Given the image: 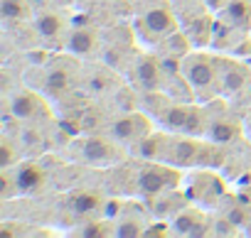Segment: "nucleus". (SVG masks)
I'll list each match as a JSON object with an SVG mask.
<instances>
[{"label":"nucleus","mask_w":251,"mask_h":238,"mask_svg":"<svg viewBox=\"0 0 251 238\" xmlns=\"http://www.w3.org/2000/svg\"><path fill=\"white\" fill-rule=\"evenodd\" d=\"M182 79L195 91L200 101H209L219 93V74H217V57L204 52H190L182 59Z\"/></svg>","instance_id":"obj_1"},{"label":"nucleus","mask_w":251,"mask_h":238,"mask_svg":"<svg viewBox=\"0 0 251 238\" xmlns=\"http://www.w3.org/2000/svg\"><path fill=\"white\" fill-rule=\"evenodd\" d=\"M177 182H180V172L173 165H168V162H163V165L148 162V165H143L138 170L133 184H136V189L143 196H155V194H163L168 189H175Z\"/></svg>","instance_id":"obj_2"},{"label":"nucleus","mask_w":251,"mask_h":238,"mask_svg":"<svg viewBox=\"0 0 251 238\" xmlns=\"http://www.w3.org/2000/svg\"><path fill=\"white\" fill-rule=\"evenodd\" d=\"M217 74H219V93L239 96L251 84V69L236 59L217 57Z\"/></svg>","instance_id":"obj_3"},{"label":"nucleus","mask_w":251,"mask_h":238,"mask_svg":"<svg viewBox=\"0 0 251 238\" xmlns=\"http://www.w3.org/2000/svg\"><path fill=\"white\" fill-rule=\"evenodd\" d=\"M133 84L138 91L148 93V91H160L163 88V81L168 79L165 76V69H163V62L160 57H153V54H143L136 59L133 64Z\"/></svg>","instance_id":"obj_4"},{"label":"nucleus","mask_w":251,"mask_h":238,"mask_svg":"<svg viewBox=\"0 0 251 238\" xmlns=\"http://www.w3.org/2000/svg\"><path fill=\"white\" fill-rule=\"evenodd\" d=\"M148 133H153L151 130V121L143 113H133V110L121 115L118 121H113V126H111V138L116 143H123V145H133L141 138H146Z\"/></svg>","instance_id":"obj_5"},{"label":"nucleus","mask_w":251,"mask_h":238,"mask_svg":"<svg viewBox=\"0 0 251 238\" xmlns=\"http://www.w3.org/2000/svg\"><path fill=\"white\" fill-rule=\"evenodd\" d=\"M141 32L148 37V40H158L163 42L168 35L177 32V22L173 18V13L168 8H151L143 18H141Z\"/></svg>","instance_id":"obj_6"},{"label":"nucleus","mask_w":251,"mask_h":238,"mask_svg":"<svg viewBox=\"0 0 251 238\" xmlns=\"http://www.w3.org/2000/svg\"><path fill=\"white\" fill-rule=\"evenodd\" d=\"M224 194H226L224 182L217 179V174H209V172H200L192 182V189H190V199H195L204 206L219 204Z\"/></svg>","instance_id":"obj_7"},{"label":"nucleus","mask_w":251,"mask_h":238,"mask_svg":"<svg viewBox=\"0 0 251 238\" xmlns=\"http://www.w3.org/2000/svg\"><path fill=\"white\" fill-rule=\"evenodd\" d=\"M168 148H170V138L165 133H148L146 138L131 145V152L146 162H158V160H165Z\"/></svg>","instance_id":"obj_8"},{"label":"nucleus","mask_w":251,"mask_h":238,"mask_svg":"<svg viewBox=\"0 0 251 238\" xmlns=\"http://www.w3.org/2000/svg\"><path fill=\"white\" fill-rule=\"evenodd\" d=\"M10 115L18 118V121H35L45 113V101L32 93V91H18L13 98H10Z\"/></svg>","instance_id":"obj_9"},{"label":"nucleus","mask_w":251,"mask_h":238,"mask_svg":"<svg viewBox=\"0 0 251 238\" xmlns=\"http://www.w3.org/2000/svg\"><path fill=\"white\" fill-rule=\"evenodd\" d=\"M13 179H15L18 194H35L45 184V170L37 162H18Z\"/></svg>","instance_id":"obj_10"},{"label":"nucleus","mask_w":251,"mask_h":238,"mask_svg":"<svg viewBox=\"0 0 251 238\" xmlns=\"http://www.w3.org/2000/svg\"><path fill=\"white\" fill-rule=\"evenodd\" d=\"M45 93L52 98H64L72 88H74V74L69 66L59 64V66H50L45 74V84H42Z\"/></svg>","instance_id":"obj_11"},{"label":"nucleus","mask_w":251,"mask_h":238,"mask_svg":"<svg viewBox=\"0 0 251 238\" xmlns=\"http://www.w3.org/2000/svg\"><path fill=\"white\" fill-rule=\"evenodd\" d=\"M67 49L76 57H94L99 52V32L94 27H76L67 37Z\"/></svg>","instance_id":"obj_12"},{"label":"nucleus","mask_w":251,"mask_h":238,"mask_svg":"<svg viewBox=\"0 0 251 238\" xmlns=\"http://www.w3.org/2000/svg\"><path fill=\"white\" fill-rule=\"evenodd\" d=\"M81 152L94 165H111V162H116L121 157V150L116 148V143L103 140V138H89V140H84Z\"/></svg>","instance_id":"obj_13"},{"label":"nucleus","mask_w":251,"mask_h":238,"mask_svg":"<svg viewBox=\"0 0 251 238\" xmlns=\"http://www.w3.org/2000/svg\"><path fill=\"white\" fill-rule=\"evenodd\" d=\"M200 150H202V145H197L192 140H170V148H168V155L163 162H168L173 167H190V165L200 162Z\"/></svg>","instance_id":"obj_14"},{"label":"nucleus","mask_w":251,"mask_h":238,"mask_svg":"<svg viewBox=\"0 0 251 238\" xmlns=\"http://www.w3.org/2000/svg\"><path fill=\"white\" fill-rule=\"evenodd\" d=\"M241 135V126L239 121L229 115H222V118H209V126H207V138L217 145H229L234 140H239Z\"/></svg>","instance_id":"obj_15"},{"label":"nucleus","mask_w":251,"mask_h":238,"mask_svg":"<svg viewBox=\"0 0 251 238\" xmlns=\"http://www.w3.org/2000/svg\"><path fill=\"white\" fill-rule=\"evenodd\" d=\"M222 20L241 32H249L251 30V3L249 0H229L222 8Z\"/></svg>","instance_id":"obj_16"},{"label":"nucleus","mask_w":251,"mask_h":238,"mask_svg":"<svg viewBox=\"0 0 251 238\" xmlns=\"http://www.w3.org/2000/svg\"><path fill=\"white\" fill-rule=\"evenodd\" d=\"M173 228L180 236H204L207 233V221H204V216L197 209H182L175 216Z\"/></svg>","instance_id":"obj_17"},{"label":"nucleus","mask_w":251,"mask_h":238,"mask_svg":"<svg viewBox=\"0 0 251 238\" xmlns=\"http://www.w3.org/2000/svg\"><path fill=\"white\" fill-rule=\"evenodd\" d=\"M35 32H37V37L45 40V42L59 40L62 32H64V20H62V15H57V13H52V10L40 13V15L35 18Z\"/></svg>","instance_id":"obj_18"},{"label":"nucleus","mask_w":251,"mask_h":238,"mask_svg":"<svg viewBox=\"0 0 251 238\" xmlns=\"http://www.w3.org/2000/svg\"><path fill=\"white\" fill-rule=\"evenodd\" d=\"M153 199V214H158V216H177L180 211H182V206H185V196L182 194H177L175 189H168V192H163V194H155V196H151Z\"/></svg>","instance_id":"obj_19"},{"label":"nucleus","mask_w":251,"mask_h":238,"mask_svg":"<svg viewBox=\"0 0 251 238\" xmlns=\"http://www.w3.org/2000/svg\"><path fill=\"white\" fill-rule=\"evenodd\" d=\"M212 30H214V22L209 15H197L192 22H190V30H187V37L192 42V47H207L212 44Z\"/></svg>","instance_id":"obj_20"},{"label":"nucleus","mask_w":251,"mask_h":238,"mask_svg":"<svg viewBox=\"0 0 251 238\" xmlns=\"http://www.w3.org/2000/svg\"><path fill=\"white\" fill-rule=\"evenodd\" d=\"M190 108H192V106H187V103H170L168 110L160 115V123H163L165 128H170V130L182 133V128H185V123H187V115H190Z\"/></svg>","instance_id":"obj_21"},{"label":"nucleus","mask_w":251,"mask_h":238,"mask_svg":"<svg viewBox=\"0 0 251 238\" xmlns=\"http://www.w3.org/2000/svg\"><path fill=\"white\" fill-rule=\"evenodd\" d=\"M0 15L5 22H23L30 18L27 0H0Z\"/></svg>","instance_id":"obj_22"},{"label":"nucleus","mask_w":251,"mask_h":238,"mask_svg":"<svg viewBox=\"0 0 251 238\" xmlns=\"http://www.w3.org/2000/svg\"><path fill=\"white\" fill-rule=\"evenodd\" d=\"M69 206L76 214H91V211H99L101 209V196L99 194H91V192H74L69 196Z\"/></svg>","instance_id":"obj_23"},{"label":"nucleus","mask_w":251,"mask_h":238,"mask_svg":"<svg viewBox=\"0 0 251 238\" xmlns=\"http://www.w3.org/2000/svg\"><path fill=\"white\" fill-rule=\"evenodd\" d=\"M207 126H209V118H207V113H204V108H200V106H192L190 108V115H187V123H185V128H182V133L185 135H207Z\"/></svg>","instance_id":"obj_24"},{"label":"nucleus","mask_w":251,"mask_h":238,"mask_svg":"<svg viewBox=\"0 0 251 238\" xmlns=\"http://www.w3.org/2000/svg\"><path fill=\"white\" fill-rule=\"evenodd\" d=\"M160 44H163V54H175V57H187L190 49H192V42H190L187 32L185 35L182 32H173Z\"/></svg>","instance_id":"obj_25"},{"label":"nucleus","mask_w":251,"mask_h":238,"mask_svg":"<svg viewBox=\"0 0 251 238\" xmlns=\"http://www.w3.org/2000/svg\"><path fill=\"white\" fill-rule=\"evenodd\" d=\"M86 88H89L91 93H103V91H108V88H111V74H106V71L94 74V76L89 79Z\"/></svg>","instance_id":"obj_26"},{"label":"nucleus","mask_w":251,"mask_h":238,"mask_svg":"<svg viewBox=\"0 0 251 238\" xmlns=\"http://www.w3.org/2000/svg\"><path fill=\"white\" fill-rule=\"evenodd\" d=\"M0 152H3V157H0V167H3V170H13L18 155H15V145H13L8 138L3 140V148H0Z\"/></svg>","instance_id":"obj_27"},{"label":"nucleus","mask_w":251,"mask_h":238,"mask_svg":"<svg viewBox=\"0 0 251 238\" xmlns=\"http://www.w3.org/2000/svg\"><path fill=\"white\" fill-rule=\"evenodd\" d=\"M76 233H79V236H108V233H111V228H108V223L91 221V223H84Z\"/></svg>","instance_id":"obj_28"},{"label":"nucleus","mask_w":251,"mask_h":238,"mask_svg":"<svg viewBox=\"0 0 251 238\" xmlns=\"http://www.w3.org/2000/svg\"><path fill=\"white\" fill-rule=\"evenodd\" d=\"M141 226H143L141 221H121L116 226V233L118 236H143L146 228H141Z\"/></svg>","instance_id":"obj_29"},{"label":"nucleus","mask_w":251,"mask_h":238,"mask_svg":"<svg viewBox=\"0 0 251 238\" xmlns=\"http://www.w3.org/2000/svg\"><path fill=\"white\" fill-rule=\"evenodd\" d=\"M170 231L165 228V223H153V228H146L143 236H168Z\"/></svg>","instance_id":"obj_30"},{"label":"nucleus","mask_w":251,"mask_h":238,"mask_svg":"<svg viewBox=\"0 0 251 238\" xmlns=\"http://www.w3.org/2000/svg\"><path fill=\"white\" fill-rule=\"evenodd\" d=\"M226 3H229V0H207V5H209V8H224Z\"/></svg>","instance_id":"obj_31"},{"label":"nucleus","mask_w":251,"mask_h":238,"mask_svg":"<svg viewBox=\"0 0 251 238\" xmlns=\"http://www.w3.org/2000/svg\"><path fill=\"white\" fill-rule=\"evenodd\" d=\"M249 123H251V115H249Z\"/></svg>","instance_id":"obj_32"},{"label":"nucleus","mask_w":251,"mask_h":238,"mask_svg":"<svg viewBox=\"0 0 251 238\" xmlns=\"http://www.w3.org/2000/svg\"><path fill=\"white\" fill-rule=\"evenodd\" d=\"M249 88H251V84H249Z\"/></svg>","instance_id":"obj_33"}]
</instances>
